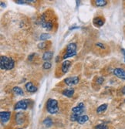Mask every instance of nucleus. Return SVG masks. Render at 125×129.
Here are the masks:
<instances>
[{
    "label": "nucleus",
    "instance_id": "nucleus-18",
    "mask_svg": "<svg viewBox=\"0 0 125 129\" xmlns=\"http://www.w3.org/2000/svg\"><path fill=\"white\" fill-rule=\"evenodd\" d=\"M43 125L46 126V127H51L53 125V120L52 118H46L44 120H43Z\"/></svg>",
    "mask_w": 125,
    "mask_h": 129
},
{
    "label": "nucleus",
    "instance_id": "nucleus-16",
    "mask_svg": "<svg viewBox=\"0 0 125 129\" xmlns=\"http://www.w3.org/2000/svg\"><path fill=\"white\" fill-rule=\"evenodd\" d=\"M107 106H108V105H107V104H103L100 105V106L97 108V109H96V113L100 114V113L104 112V111L107 109Z\"/></svg>",
    "mask_w": 125,
    "mask_h": 129
},
{
    "label": "nucleus",
    "instance_id": "nucleus-34",
    "mask_svg": "<svg viewBox=\"0 0 125 129\" xmlns=\"http://www.w3.org/2000/svg\"><path fill=\"white\" fill-rule=\"evenodd\" d=\"M124 62H125V57H124Z\"/></svg>",
    "mask_w": 125,
    "mask_h": 129
},
{
    "label": "nucleus",
    "instance_id": "nucleus-20",
    "mask_svg": "<svg viewBox=\"0 0 125 129\" xmlns=\"http://www.w3.org/2000/svg\"><path fill=\"white\" fill-rule=\"evenodd\" d=\"M81 115H83V114H77V113H73V114L70 115V121H77L78 118H79Z\"/></svg>",
    "mask_w": 125,
    "mask_h": 129
},
{
    "label": "nucleus",
    "instance_id": "nucleus-25",
    "mask_svg": "<svg viewBox=\"0 0 125 129\" xmlns=\"http://www.w3.org/2000/svg\"><path fill=\"white\" fill-rule=\"evenodd\" d=\"M104 78L102 77H99L97 79H96V84H102L104 83Z\"/></svg>",
    "mask_w": 125,
    "mask_h": 129
},
{
    "label": "nucleus",
    "instance_id": "nucleus-2",
    "mask_svg": "<svg viewBox=\"0 0 125 129\" xmlns=\"http://www.w3.org/2000/svg\"><path fill=\"white\" fill-rule=\"evenodd\" d=\"M47 111L51 114H55L59 111L58 107V101L55 99L49 98L47 100V102L46 104Z\"/></svg>",
    "mask_w": 125,
    "mask_h": 129
},
{
    "label": "nucleus",
    "instance_id": "nucleus-15",
    "mask_svg": "<svg viewBox=\"0 0 125 129\" xmlns=\"http://www.w3.org/2000/svg\"><path fill=\"white\" fill-rule=\"evenodd\" d=\"M88 120H89V117L86 114H84V115H81L80 117H79L77 120V122L80 125H83L87 121H88Z\"/></svg>",
    "mask_w": 125,
    "mask_h": 129
},
{
    "label": "nucleus",
    "instance_id": "nucleus-7",
    "mask_svg": "<svg viewBox=\"0 0 125 129\" xmlns=\"http://www.w3.org/2000/svg\"><path fill=\"white\" fill-rule=\"evenodd\" d=\"M11 117V113L9 111H2L0 113V119L2 123H6L9 121Z\"/></svg>",
    "mask_w": 125,
    "mask_h": 129
},
{
    "label": "nucleus",
    "instance_id": "nucleus-27",
    "mask_svg": "<svg viewBox=\"0 0 125 129\" xmlns=\"http://www.w3.org/2000/svg\"><path fill=\"white\" fill-rule=\"evenodd\" d=\"M16 2L17 4H26V2H28L27 1H26V0H16Z\"/></svg>",
    "mask_w": 125,
    "mask_h": 129
},
{
    "label": "nucleus",
    "instance_id": "nucleus-8",
    "mask_svg": "<svg viewBox=\"0 0 125 129\" xmlns=\"http://www.w3.org/2000/svg\"><path fill=\"white\" fill-rule=\"evenodd\" d=\"M83 111H84V104L83 103H79V104H78L77 106L73 107L72 108L73 113H77V114H82L83 113Z\"/></svg>",
    "mask_w": 125,
    "mask_h": 129
},
{
    "label": "nucleus",
    "instance_id": "nucleus-6",
    "mask_svg": "<svg viewBox=\"0 0 125 129\" xmlns=\"http://www.w3.org/2000/svg\"><path fill=\"white\" fill-rule=\"evenodd\" d=\"M28 108V102L26 100H22V101H18L16 105H15V110H18V109H22V110H26Z\"/></svg>",
    "mask_w": 125,
    "mask_h": 129
},
{
    "label": "nucleus",
    "instance_id": "nucleus-3",
    "mask_svg": "<svg viewBox=\"0 0 125 129\" xmlns=\"http://www.w3.org/2000/svg\"><path fill=\"white\" fill-rule=\"evenodd\" d=\"M77 46L75 43H70L66 46V54L62 56V59L66 60V58L73 57L77 55Z\"/></svg>",
    "mask_w": 125,
    "mask_h": 129
},
{
    "label": "nucleus",
    "instance_id": "nucleus-9",
    "mask_svg": "<svg viewBox=\"0 0 125 129\" xmlns=\"http://www.w3.org/2000/svg\"><path fill=\"white\" fill-rule=\"evenodd\" d=\"M70 66H71V62L70 60H65L62 62L61 64V70H62V74L67 73Z\"/></svg>",
    "mask_w": 125,
    "mask_h": 129
},
{
    "label": "nucleus",
    "instance_id": "nucleus-22",
    "mask_svg": "<svg viewBox=\"0 0 125 129\" xmlns=\"http://www.w3.org/2000/svg\"><path fill=\"white\" fill-rule=\"evenodd\" d=\"M47 46H48V43L47 42H43V43H40L38 44V48L40 50H44V49L47 48Z\"/></svg>",
    "mask_w": 125,
    "mask_h": 129
},
{
    "label": "nucleus",
    "instance_id": "nucleus-28",
    "mask_svg": "<svg viewBox=\"0 0 125 129\" xmlns=\"http://www.w3.org/2000/svg\"><path fill=\"white\" fill-rule=\"evenodd\" d=\"M36 54H30L29 56H28V59H29V60H32V59H33V57H34V56H35Z\"/></svg>",
    "mask_w": 125,
    "mask_h": 129
},
{
    "label": "nucleus",
    "instance_id": "nucleus-1",
    "mask_svg": "<svg viewBox=\"0 0 125 129\" xmlns=\"http://www.w3.org/2000/svg\"><path fill=\"white\" fill-rule=\"evenodd\" d=\"M15 66V62L12 58L2 56L0 58V67L2 70H12Z\"/></svg>",
    "mask_w": 125,
    "mask_h": 129
},
{
    "label": "nucleus",
    "instance_id": "nucleus-30",
    "mask_svg": "<svg viewBox=\"0 0 125 129\" xmlns=\"http://www.w3.org/2000/svg\"><path fill=\"white\" fill-rule=\"evenodd\" d=\"M121 52H122V54H124V56L125 57V50L124 49H121Z\"/></svg>",
    "mask_w": 125,
    "mask_h": 129
},
{
    "label": "nucleus",
    "instance_id": "nucleus-33",
    "mask_svg": "<svg viewBox=\"0 0 125 129\" xmlns=\"http://www.w3.org/2000/svg\"><path fill=\"white\" fill-rule=\"evenodd\" d=\"M17 129H22V128H17Z\"/></svg>",
    "mask_w": 125,
    "mask_h": 129
},
{
    "label": "nucleus",
    "instance_id": "nucleus-31",
    "mask_svg": "<svg viewBox=\"0 0 125 129\" xmlns=\"http://www.w3.org/2000/svg\"><path fill=\"white\" fill-rule=\"evenodd\" d=\"M1 7H2H2H5V3L3 4L2 2H1Z\"/></svg>",
    "mask_w": 125,
    "mask_h": 129
},
{
    "label": "nucleus",
    "instance_id": "nucleus-23",
    "mask_svg": "<svg viewBox=\"0 0 125 129\" xmlns=\"http://www.w3.org/2000/svg\"><path fill=\"white\" fill-rule=\"evenodd\" d=\"M51 67H52V64H51V63H49V61L45 62V63L43 64V69H45V70H49V69L51 68Z\"/></svg>",
    "mask_w": 125,
    "mask_h": 129
},
{
    "label": "nucleus",
    "instance_id": "nucleus-24",
    "mask_svg": "<svg viewBox=\"0 0 125 129\" xmlns=\"http://www.w3.org/2000/svg\"><path fill=\"white\" fill-rule=\"evenodd\" d=\"M95 129H108V127L104 124H100V125H96Z\"/></svg>",
    "mask_w": 125,
    "mask_h": 129
},
{
    "label": "nucleus",
    "instance_id": "nucleus-5",
    "mask_svg": "<svg viewBox=\"0 0 125 129\" xmlns=\"http://www.w3.org/2000/svg\"><path fill=\"white\" fill-rule=\"evenodd\" d=\"M113 74H114L117 77L120 78L123 80H125V70L123 68H115L113 71Z\"/></svg>",
    "mask_w": 125,
    "mask_h": 129
},
{
    "label": "nucleus",
    "instance_id": "nucleus-10",
    "mask_svg": "<svg viewBox=\"0 0 125 129\" xmlns=\"http://www.w3.org/2000/svg\"><path fill=\"white\" fill-rule=\"evenodd\" d=\"M25 87H26V89L28 92H30V93H35L37 91V87L34 85L32 82H28V83L26 84L25 85Z\"/></svg>",
    "mask_w": 125,
    "mask_h": 129
},
{
    "label": "nucleus",
    "instance_id": "nucleus-11",
    "mask_svg": "<svg viewBox=\"0 0 125 129\" xmlns=\"http://www.w3.org/2000/svg\"><path fill=\"white\" fill-rule=\"evenodd\" d=\"M25 121V117L24 114L22 113H17L16 114V121L18 125H22L23 124V122Z\"/></svg>",
    "mask_w": 125,
    "mask_h": 129
},
{
    "label": "nucleus",
    "instance_id": "nucleus-32",
    "mask_svg": "<svg viewBox=\"0 0 125 129\" xmlns=\"http://www.w3.org/2000/svg\"><path fill=\"white\" fill-rule=\"evenodd\" d=\"M79 27H77V26H73V27H72V28H70V30H74V29H78Z\"/></svg>",
    "mask_w": 125,
    "mask_h": 129
},
{
    "label": "nucleus",
    "instance_id": "nucleus-12",
    "mask_svg": "<svg viewBox=\"0 0 125 129\" xmlns=\"http://www.w3.org/2000/svg\"><path fill=\"white\" fill-rule=\"evenodd\" d=\"M74 89L73 88H70V89H64L63 91H62V94L64 95L65 97H72L74 94Z\"/></svg>",
    "mask_w": 125,
    "mask_h": 129
},
{
    "label": "nucleus",
    "instance_id": "nucleus-21",
    "mask_svg": "<svg viewBox=\"0 0 125 129\" xmlns=\"http://www.w3.org/2000/svg\"><path fill=\"white\" fill-rule=\"evenodd\" d=\"M51 38V36H50V34L49 33H42L40 35V37H39V39H40V40H47Z\"/></svg>",
    "mask_w": 125,
    "mask_h": 129
},
{
    "label": "nucleus",
    "instance_id": "nucleus-14",
    "mask_svg": "<svg viewBox=\"0 0 125 129\" xmlns=\"http://www.w3.org/2000/svg\"><path fill=\"white\" fill-rule=\"evenodd\" d=\"M94 24L96 26L100 27L104 24V19L102 17H96L94 19Z\"/></svg>",
    "mask_w": 125,
    "mask_h": 129
},
{
    "label": "nucleus",
    "instance_id": "nucleus-4",
    "mask_svg": "<svg viewBox=\"0 0 125 129\" xmlns=\"http://www.w3.org/2000/svg\"><path fill=\"white\" fill-rule=\"evenodd\" d=\"M79 78L78 77H70L64 79V83L67 86H73L79 83Z\"/></svg>",
    "mask_w": 125,
    "mask_h": 129
},
{
    "label": "nucleus",
    "instance_id": "nucleus-13",
    "mask_svg": "<svg viewBox=\"0 0 125 129\" xmlns=\"http://www.w3.org/2000/svg\"><path fill=\"white\" fill-rule=\"evenodd\" d=\"M53 52L52 51H46L43 55V60L45 61H49L53 58Z\"/></svg>",
    "mask_w": 125,
    "mask_h": 129
},
{
    "label": "nucleus",
    "instance_id": "nucleus-19",
    "mask_svg": "<svg viewBox=\"0 0 125 129\" xmlns=\"http://www.w3.org/2000/svg\"><path fill=\"white\" fill-rule=\"evenodd\" d=\"M94 2L96 6L99 7H103L107 4V1H106V0H96V1H94Z\"/></svg>",
    "mask_w": 125,
    "mask_h": 129
},
{
    "label": "nucleus",
    "instance_id": "nucleus-29",
    "mask_svg": "<svg viewBox=\"0 0 125 129\" xmlns=\"http://www.w3.org/2000/svg\"><path fill=\"white\" fill-rule=\"evenodd\" d=\"M121 93H123V94H125V86L122 87V89H121Z\"/></svg>",
    "mask_w": 125,
    "mask_h": 129
},
{
    "label": "nucleus",
    "instance_id": "nucleus-17",
    "mask_svg": "<svg viewBox=\"0 0 125 129\" xmlns=\"http://www.w3.org/2000/svg\"><path fill=\"white\" fill-rule=\"evenodd\" d=\"M13 91L14 93H16V94H17V95H19V96L24 95V91H22V89L20 88L19 87H13Z\"/></svg>",
    "mask_w": 125,
    "mask_h": 129
},
{
    "label": "nucleus",
    "instance_id": "nucleus-26",
    "mask_svg": "<svg viewBox=\"0 0 125 129\" xmlns=\"http://www.w3.org/2000/svg\"><path fill=\"white\" fill-rule=\"evenodd\" d=\"M96 46H97V47H100V49H103V50H105V49H106L105 45L103 44V43H96Z\"/></svg>",
    "mask_w": 125,
    "mask_h": 129
},
{
    "label": "nucleus",
    "instance_id": "nucleus-35",
    "mask_svg": "<svg viewBox=\"0 0 125 129\" xmlns=\"http://www.w3.org/2000/svg\"><path fill=\"white\" fill-rule=\"evenodd\" d=\"M124 101H125V100H124Z\"/></svg>",
    "mask_w": 125,
    "mask_h": 129
}]
</instances>
